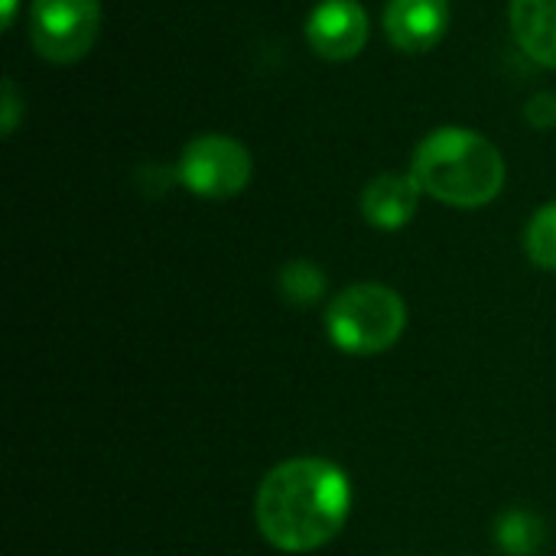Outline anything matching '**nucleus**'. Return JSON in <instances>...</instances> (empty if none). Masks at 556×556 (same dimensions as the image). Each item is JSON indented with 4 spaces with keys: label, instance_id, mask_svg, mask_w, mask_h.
Segmentation results:
<instances>
[{
    "label": "nucleus",
    "instance_id": "f257e3e1",
    "mask_svg": "<svg viewBox=\"0 0 556 556\" xmlns=\"http://www.w3.org/2000/svg\"><path fill=\"white\" fill-rule=\"evenodd\" d=\"M352 511L349 476L319 456H300L274 466L254 498V521L264 541L283 554L326 547Z\"/></svg>",
    "mask_w": 556,
    "mask_h": 556
},
{
    "label": "nucleus",
    "instance_id": "f03ea898",
    "mask_svg": "<svg viewBox=\"0 0 556 556\" xmlns=\"http://www.w3.org/2000/svg\"><path fill=\"white\" fill-rule=\"evenodd\" d=\"M414 179L437 202L453 208H482L505 186V160L482 134L440 127L417 147Z\"/></svg>",
    "mask_w": 556,
    "mask_h": 556
},
{
    "label": "nucleus",
    "instance_id": "7ed1b4c3",
    "mask_svg": "<svg viewBox=\"0 0 556 556\" xmlns=\"http://www.w3.org/2000/svg\"><path fill=\"white\" fill-rule=\"evenodd\" d=\"M407 326V306L401 293L384 283L345 287L326 309V332L345 355H381Z\"/></svg>",
    "mask_w": 556,
    "mask_h": 556
},
{
    "label": "nucleus",
    "instance_id": "20e7f679",
    "mask_svg": "<svg viewBox=\"0 0 556 556\" xmlns=\"http://www.w3.org/2000/svg\"><path fill=\"white\" fill-rule=\"evenodd\" d=\"M101 36L98 0H33L29 3V42L55 65L78 62Z\"/></svg>",
    "mask_w": 556,
    "mask_h": 556
},
{
    "label": "nucleus",
    "instance_id": "39448f33",
    "mask_svg": "<svg viewBox=\"0 0 556 556\" xmlns=\"http://www.w3.org/2000/svg\"><path fill=\"white\" fill-rule=\"evenodd\" d=\"M251 153L235 137L202 134L182 147L176 179L202 199H231L251 182Z\"/></svg>",
    "mask_w": 556,
    "mask_h": 556
},
{
    "label": "nucleus",
    "instance_id": "423d86ee",
    "mask_svg": "<svg viewBox=\"0 0 556 556\" xmlns=\"http://www.w3.org/2000/svg\"><path fill=\"white\" fill-rule=\"evenodd\" d=\"M306 42L323 59H355L368 42L365 7L358 0H323L306 20Z\"/></svg>",
    "mask_w": 556,
    "mask_h": 556
},
{
    "label": "nucleus",
    "instance_id": "0eeeda50",
    "mask_svg": "<svg viewBox=\"0 0 556 556\" xmlns=\"http://www.w3.org/2000/svg\"><path fill=\"white\" fill-rule=\"evenodd\" d=\"M450 26V0H391L384 33L401 52H430Z\"/></svg>",
    "mask_w": 556,
    "mask_h": 556
},
{
    "label": "nucleus",
    "instance_id": "6e6552de",
    "mask_svg": "<svg viewBox=\"0 0 556 556\" xmlns=\"http://www.w3.org/2000/svg\"><path fill=\"white\" fill-rule=\"evenodd\" d=\"M420 192L424 189L414 179V173H381L362 192V215L368 218V225L381 231H397L417 215Z\"/></svg>",
    "mask_w": 556,
    "mask_h": 556
},
{
    "label": "nucleus",
    "instance_id": "1a4fd4ad",
    "mask_svg": "<svg viewBox=\"0 0 556 556\" xmlns=\"http://www.w3.org/2000/svg\"><path fill=\"white\" fill-rule=\"evenodd\" d=\"M511 33L525 55L556 68V0H511Z\"/></svg>",
    "mask_w": 556,
    "mask_h": 556
},
{
    "label": "nucleus",
    "instance_id": "9d476101",
    "mask_svg": "<svg viewBox=\"0 0 556 556\" xmlns=\"http://www.w3.org/2000/svg\"><path fill=\"white\" fill-rule=\"evenodd\" d=\"M280 293L293 306H309L326 293V274L313 261H290L280 267Z\"/></svg>",
    "mask_w": 556,
    "mask_h": 556
},
{
    "label": "nucleus",
    "instance_id": "9b49d317",
    "mask_svg": "<svg viewBox=\"0 0 556 556\" xmlns=\"http://www.w3.org/2000/svg\"><path fill=\"white\" fill-rule=\"evenodd\" d=\"M525 248H528V257L538 267L556 270V202L534 212V218L528 225V235H525Z\"/></svg>",
    "mask_w": 556,
    "mask_h": 556
},
{
    "label": "nucleus",
    "instance_id": "f8f14e48",
    "mask_svg": "<svg viewBox=\"0 0 556 556\" xmlns=\"http://www.w3.org/2000/svg\"><path fill=\"white\" fill-rule=\"evenodd\" d=\"M498 541L508 554L528 556L538 551V544L544 541V531H541V521L525 515V511H511L502 518L498 525Z\"/></svg>",
    "mask_w": 556,
    "mask_h": 556
},
{
    "label": "nucleus",
    "instance_id": "ddd939ff",
    "mask_svg": "<svg viewBox=\"0 0 556 556\" xmlns=\"http://www.w3.org/2000/svg\"><path fill=\"white\" fill-rule=\"evenodd\" d=\"M525 117L531 121V127L538 130H551L556 127V94H534L525 108Z\"/></svg>",
    "mask_w": 556,
    "mask_h": 556
},
{
    "label": "nucleus",
    "instance_id": "4468645a",
    "mask_svg": "<svg viewBox=\"0 0 556 556\" xmlns=\"http://www.w3.org/2000/svg\"><path fill=\"white\" fill-rule=\"evenodd\" d=\"M20 91L10 78H3V134H13L20 124Z\"/></svg>",
    "mask_w": 556,
    "mask_h": 556
},
{
    "label": "nucleus",
    "instance_id": "2eb2a0df",
    "mask_svg": "<svg viewBox=\"0 0 556 556\" xmlns=\"http://www.w3.org/2000/svg\"><path fill=\"white\" fill-rule=\"evenodd\" d=\"M13 13H16V0H3V26H13Z\"/></svg>",
    "mask_w": 556,
    "mask_h": 556
}]
</instances>
